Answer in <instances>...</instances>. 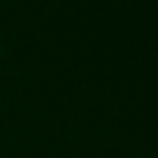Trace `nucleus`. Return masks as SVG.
<instances>
[]
</instances>
